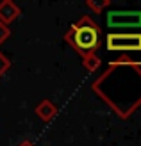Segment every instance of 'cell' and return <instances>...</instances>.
<instances>
[{"label":"cell","mask_w":141,"mask_h":146,"mask_svg":"<svg viewBox=\"0 0 141 146\" xmlns=\"http://www.w3.org/2000/svg\"><path fill=\"white\" fill-rule=\"evenodd\" d=\"M91 89L122 119L129 118L141 105V62H111L109 70L95 80Z\"/></svg>","instance_id":"obj_1"},{"label":"cell","mask_w":141,"mask_h":146,"mask_svg":"<svg viewBox=\"0 0 141 146\" xmlns=\"http://www.w3.org/2000/svg\"><path fill=\"white\" fill-rule=\"evenodd\" d=\"M64 39L84 57L95 54L96 48L100 46V29L90 16H82L68 29Z\"/></svg>","instance_id":"obj_2"},{"label":"cell","mask_w":141,"mask_h":146,"mask_svg":"<svg viewBox=\"0 0 141 146\" xmlns=\"http://www.w3.org/2000/svg\"><path fill=\"white\" fill-rule=\"evenodd\" d=\"M106 48L109 52H141V34L109 32L106 36Z\"/></svg>","instance_id":"obj_3"},{"label":"cell","mask_w":141,"mask_h":146,"mask_svg":"<svg viewBox=\"0 0 141 146\" xmlns=\"http://www.w3.org/2000/svg\"><path fill=\"white\" fill-rule=\"evenodd\" d=\"M107 27L111 29H139L141 11H109Z\"/></svg>","instance_id":"obj_4"},{"label":"cell","mask_w":141,"mask_h":146,"mask_svg":"<svg viewBox=\"0 0 141 146\" xmlns=\"http://www.w3.org/2000/svg\"><path fill=\"white\" fill-rule=\"evenodd\" d=\"M20 16V7L11 2V0H4V2H0V21H2L4 25L11 23Z\"/></svg>","instance_id":"obj_5"},{"label":"cell","mask_w":141,"mask_h":146,"mask_svg":"<svg viewBox=\"0 0 141 146\" xmlns=\"http://www.w3.org/2000/svg\"><path fill=\"white\" fill-rule=\"evenodd\" d=\"M36 114H38V118H41L43 121H50L57 114V107L52 104L50 100H43L41 104L36 107Z\"/></svg>","instance_id":"obj_6"},{"label":"cell","mask_w":141,"mask_h":146,"mask_svg":"<svg viewBox=\"0 0 141 146\" xmlns=\"http://www.w3.org/2000/svg\"><path fill=\"white\" fill-rule=\"evenodd\" d=\"M100 64H102V61L96 57L95 54H90V55H84V59H82V66L90 71V73H93V71H96L100 68Z\"/></svg>","instance_id":"obj_7"},{"label":"cell","mask_w":141,"mask_h":146,"mask_svg":"<svg viewBox=\"0 0 141 146\" xmlns=\"http://www.w3.org/2000/svg\"><path fill=\"white\" fill-rule=\"evenodd\" d=\"M90 9H93V11H96V13H102L106 7H109L111 5V2L109 0H104V2H95V0H90V2L86 4Z\"/></svg>","instance_id":"obj_8"},{"label":"cell","mask_w":141,"mask_h":146,"mask_svg":"<svg viewBox=\"0 0 141 146\" xmlns=\"http://www.w3.org/2000/svg\"><path fill=\"white\" fill-rule=\"evenodd\" d=\"M9 68H11V61L7 59V57H5L2 52H0V77H2Z\"/></svg>","instance_id":"obj_9"},{"label":"cell","mask_w":141,"mask_h":146,"mask_svg":"<svg viewBox=\"0 0 141 146\" xmlns=\"http://www.w3.org/2000/svg\"><path fill=\"white\" fill-rule=\"evenodd\" d=\"M9 36H11V29L0 21V43H4L7 38H9Z\"/></svg>","instance_id":"obj_10"},{"label":"cell","mask_w":141,"mask_h":146,"mask_svg":"<svg viewBox=\"0 0 141 146\" xmlns=\"http://www.w3.org/2000/svg\"><path fill=\"white\" fill-rule=\"evenodd\" d=\"M18 146H34V143H32V141H21Z\"/></svg>","instance_id":"obj_11"}]
</instances>
